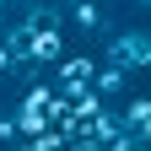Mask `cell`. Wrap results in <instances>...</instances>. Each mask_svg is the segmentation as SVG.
<instances>
[{
    "instance_id": "cell-1",
    "label": "cell",
    "mask_w": 151,
    "mask_h": 151,
    "mask_svg": "<svg viewBox=\"0 0 151 151\" xmlns=\"http://www.w3.org/2000/svg\"><path fill=\"white\" fill-rule=\"evenodd\" d=\"M103 65H119L124 76H129V70H140V65H151V38H146L140 27L113 32V38H108V60H103Z\"/></svg>"
},
{
    "instance_id": "cell-2",
    "label": "cell",
    "mask_w": 151,
    "mask_h": 151,
    "mask_svg": "<svg viewBox=\"0 0 151 151\" xmlns=\"http://www.w3.org/2000/svg\"><path fill=\"white\" fill-rule=\"evenodd\" d=\"M49 70H54V86L70 97V92H81V86L92 81L97 60H92V54H60V65H49Z\"/></svg>"
},
{
    "instance_id": "cell-3",
    "label": "cell",
    "mask_w": 151,
    "mask_h": 151,
    "mask_svg": "<svg viewBox=\"0 0 151 151\" xmlns=\"http://www.w3.org/2000/svg\"><path fill=\"white\" fill-rule=\"evenodd\" d=\"M113 113H119V124L129 129V135H146L151 140V97H129L124 108H113Z\"/></svg>"
},
{
    "instance_id": "cell-4",
    "label": "cell",
    "mask_w": 151,
    "mask_h": 151,
    "mask_svg": "<svg viewBox=\"0 0 151 151\" xmlns=\"http://www.w3.org/2000/svg\"><path fill=\"white\" fill-rule=\"evenodd\" d=\"M86 86L97 92L103 103H113V97L124 92V70H119V65H97V70H92V81H86Z\"/></svg>"
},
{
    "instance_id": "cell-5",
    "label": "cell",
    "mask_w": 151,
    "mask_h": 151,
    "mask_svg": "<svg viewBox=\"0 0 151 151\" xmlns=\"http://www.w3.org/2000/svg\"><path fill=\"white\" fill-rule=\"evenodd\" d=\"M70 27H81V32H97V27H103V11H97V0H70Z\"/></svg>"
},
{
    "instance_id": "cell-6",
    "label": "cell",
    "mask_w": 151,
    "mask_h": 151,
    "mask_svg": "<svg viewBox=\"0 0 151 151\" xmlns=\"http://www.w3.org/2000/svg\"><path fill=\"white\" fill-rule=\"evenodd\" d=\"M0 146H16V119L11 113H0Z\"/></svg>"
},
{
    "instance_id": "cell-7",
    "label": "cell",
    "mask_w": 151,
    "mask_h": 151,
    "mask_svg": "<svg viewBox=\"0 0 151 151\" xmlns=\"http://www.w3.org/2000/svg\"><path fill=\"white\" fill-rule=\"evenodd\" d=\"M6 70H16V60H11V49L0 43V76H6Z\"/></svg>"
}]
</instances>
